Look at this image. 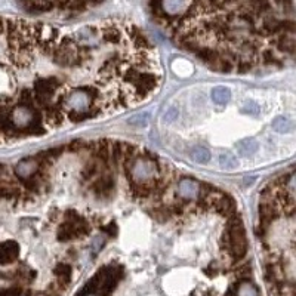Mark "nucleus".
<instances>
[{
	"label": "nucleus",
	"instance_id": "nucleus-11",
	"mask_svg": "<svg viewBox=\"0 0 296 296\" xmlns=\"http://www.w3.org/2000/svg\"><path fill=\"white\" fill-rule=\"evenodd\" d=\"M190 159L194 163L206 165L210 160V151L204 147H194V148H191V151H190Z\"/></svg>",
	"mask_w": 296,
	"mask_h": 296
},
{
	"label": "nucleus",
	"instance_id": "nucleus-20",
	"mask_svg": "<svg viewBox=\"0 0 296 296\" xmlns=\"http://www.w3.org/2000/svg\"><path fill=\"white\" fill-rule=\"evenodd\" d=\"M237 296H258V290H256V287L252 283L245 281V283H242L239 286Z\"/></svg>",
	"mask_w": 296,
	"mask_h": 296
},
{
	"label": "nucleus",
	"instance_id": "nucleus-14",
	"mask_svg": "<svg viewBox=\"0 0 296 296\" xmlns=\"http://www.w3.org/2000/svg\"><path fill=\"white\" fill-rule=\"evenodd\" d=\"M281 31V21L274 17H267L262 20V33L264 34H277Z\"/></svg>",
	"mask_w": 296,
	"mask_h": 296
},
{
	"label": "nucleus",
	"instance_id": "nucleus-32",
	"mask_svg": "<svg viewBox=\"0 0 296 296\" xmlns=\"http://www.w3.org/2000/svg\"><path fill=\"white\" fill-rule=\"evenodd\" d=\"M6 31V20L0 18V34H3Z\"/></svg>",
	"mask_w": 296,
	"mask_h": 296
},
{
	"label": "nucleus",
	"instance_id": "nucleus-24",
	"mask_svg": "<svg viewBox=\"0 0 296 296\" xmlns=\"http://www.w3.org/2000/svg\"><path fill=\"white\" fill-rule=\"evenodd\" d=\"M184 0H163V8L169 12H176Z\"/></svg>",
	"mask_w": 296,
	"mask_h": 296
},
{
	"label": "nucleus",
	"instance_id": "nucleus-15",
	"mask_svg": "<svg viewBox=\"0 0 296 296\" xmlns=\"http://www.w3.org/2000/svg\"><path fill=\"white\" fill-rule=\"evenodd\" d=\"M237 165H239V163H237V157H236L233 153L224 151V153L219 154V166H221L222 169L233 171V169L237 168Z\"/></svg>",
	"mask_w": 296,
	"mask_h": 296
},
{
	"label": "nucleus",
	"instance_id": "nucleus-12",
	"mask_svg": "<svg viewBox=\"0 0 296 296\" xmlns=\"http://www.w3.org/2000/svg\"><path fill=\"white\" fill-rule=\"evenodd\" d=\"M113 187H114L113 179H111L110 176H102V178H99L98 181H95L92 190H94V193H97L98 196H107V194H110V191L113 190Z\"/></svg>",
	"mask_w": 296,
	"mask_h": 296
},
{
	"label": "nucleus",
	"instance_id": "nucleus-30",
	"mask_svg": "<svg viewBox=\"0 0 296 296\" xmlns=\"http://www.w3.org/2000/svg\"><path fill=\"white\" fill-rule=\"evenodd\" d=\"M83 147H85V142H83V141H76V142H73V144L70 145V150H71V151H79V150H83Z\"/></svg>",
	"mask_w": 296,
	"mask_h": 296
},
{
	"label": "nucleus",
	"instance_id": "nucleus-2",
	"mask_svg": "<svg viewBox=\"0 0 296 296\" xmlns=\"http://www.w3.org/2000/svg\"><path fill=\"white\" fill-rule=\"evenodd\" d=\"M52 59L56 65L61 67H74L77 65L79 45L73 37H64L61 43L53 48Z\"/></svg>",
	"mask_w": 296,
	"mask_h": 296
},
{
	"label": "nucleus",
	"instance_id": "nucleus-6",
	"mask_svg": "<svg viewBox=\"0 0 296 296\" xmlns=\"http://www.w3.org/2000/svg\"><path fill=\"white\" fill-rule=\"evenodd\" d=\"M127 34L129 37L132 39V43L136 49H151V45H150V40L147 39V36L135 25H129L127 27Z\"/></svg>",
	"mask_w": 296,
	"mask_h": 296
},
{
	"label": "nucleus",
	"instance_id": "nucleus-29",
	"mask_svg": "<svg viewBox=\"0 0 296 296\" xmlns=\"http://www.w3.org/2000/svg\"><path fill=\"white\" fill-rule=\"evenodd\" d=\"M52 2H53V5H56L59 9H68V5H70L71 0H52Z\"/></svg>",
	"mask_w": 296,
	"mask_h": 296
},
{
	"label": "nucleus",
	"instance_id": "nucleus-5",
	"mask_svg": "<svg viewBox=\"0 0 296 296\" xmlns=\"http://www.w3.org/2000/svg\"><path fill=\"white\" fill-rule=\"evenodd\" d=\"M37 169H39V163H37L34 159H25V160H21V162L17 165L15 173H17L21 179L27 181V179H30L31 176L36 175Z\"/></svg>",
	"mask_w": 296,
	"mask_h": 296
},
{
	"label": "nucleus",
	"instance_id": "nucleus-26",
	"mask_svg": "<svg viewBox=\"0 0 296 296\" xmlns=\"http://www.w3.org/2000/svg\"><path fill=\"white\" fill-rule=\"evenodd\" d=\"M97 172H98V165H97V162H89V163L86 165V168L83 169V176H85L86 179H89V178H92Z\"/></svg>",
	"mask_w": 296,
	"mask_h": 296
},
{
	"label": "nucleus",
	"instance_id": "nucleus-17",
	"mask_svg": "<svg viewBox=\"0 0 296 296\" xmlns=\"http://www.w3.org/2000/svg\"><path fill=\"white\" fill-rule=\"evenodd\" d=\"M272 129L280 132V133H289L293 130V122H290L287 117H275L274 122H272Z\"/></svg>",
	"mask_w": 296,
	"mask_h": 296
},
{
	"label": "nucleus",
	"instance_id": "nucleus-22",
	"mask_svg": "<svg viewBox=\"0 0 296 296\" xmlns=\"http://www.w3.org/2000/svg\"><path fill=\"white\" fill-rule=\"evenodd\" d=\"M94 114L91 111H70L68 113V119L74 123H79V122H85L88 119H92Z\"/></svg>",
	"mask_w": 296,
	"mask_h": 296
},
{
	"label": "nucleus",
	"instance_id": "nucleus-34",
	"mask_svg": "<svg viewBox=\"0 0 296 296\" xmlns=\"http://www.w3.org/2000/svg\"><path fill=\"white\" fill-rule=\"evenodd\" d=\"M89 296H95V295H89Z\"/></svg>",
	"mask_w": 296,
	"mask_h": 296
},
{
	"label": "nucleus",
	"instance_id": "nucleus-25",
	"mask_svg": "<svg viewBox=\"0 0 296 296\" xmlns=\"http://www.w3.org/2000/svg\"><path fill=\"white\" fill-rule=\"evenodd\" d=\"M262 62L267 64V65H272V64H278L280 65V59L272 53V50L262 52Z\"/></svg>",
	"mask_w": 296,
	"mask_h": 296
},
{
	"label": "nucleus",
	"instance_id": "nucleus-28",
	"mask_svg": "<svg viewBox=\"0 0 296 296\" xmlns=\"http://www.w3.org/2000/svg\"><path fill=\"white\" fill-rule=\"evenodd\" d=\"M178 117V108L176 107H171L168 111H166V116H165V122H168V123H171V122H173L175 119Z\"/></svg>",
	"mask_w": 296,
	"mask_h": 296
},
{
	"label": "nucleus",
	"instance_id": "nucleus-10",
	"mask_svg": "<svg viewBox=\"0 0 296 296\" xmlns=\"http://www.w3.org/2000/svg\"><path fill=\"white\" fill-rule=\"evenodd\" d=\"M45 117L46 122L52 126H59L64 120V114H62V108L59 105H46V111H45Z\"/></svg>",
	"mask_w": 296,
	"mask_h": 296
},
{
	"label": "nucleus",
	"instance_id": "nucleus-13",
	"mask_svg": "<svg viewBox=\"0 0 296 296\" xmlns=\"http://www.w3.org/2000/svg\"><path fill=\"white\" fill-rule=\"evenodd\" d=\"M212 99L219 105H224L231 99V91L225 86H216L212 89Z\"/></svg>",
	"mask_w": 296,
	"mask_h": 296
},
{
	"label": "nucleus",
	"instance_id": "nucleus-4",
	"mask_svg": "<svg viewBox=\"0 0 296 296\" xmlns=\"http://www.w3.org/2000/svg\"><path fill=\"white\" fill-rule=\"evenodd\" d=\"M20 255V246L15 242H3L0 243V264L6 265L14 262Z\"/></svg>",
	"mask_w": 296,
	"mask_h": 296
},
{
	"label": "nucleus",
	"instance_id": "nucleus-23",
	"mask_svg": "<svg viewBox=\"0 0 296 296\" xmlns=\"http://www.w3.org/2000/svg\"><path fill=\"white\" fill-rule=\"evenodd\" d=\"M20 102L23 107L31 108L34 105V94L30 89H24L20 95Z\"/></svg>",
	"mask_w": 296,
	"mask_h": 296
},
{
	"label": "nucleus",
	"instance_id": "nucleus-21",
	"mask_svg": "<svg viewBox=\"0 0 296 296\" xmlns=\"http://www.w3.org/2000/svg\"><path fill=\"white\" fill-rule=\"evenodd\" d=\"M55 274L59 277L61 281L67 283V281L70 280V277H71V267L67 265V264H59V265L55 268Z\"/></svg>",
	"mask_w": 296,
	"mask_h": 296
},
{
	"label": "nucleus",
	"instance_id": "nucleus-3",
	"mask_svg": "<svg viewBox=\"0 0 296 296\" xmlns=\"http://www.w3.org/2000/svg\"><path fill=\"white\" fill-rule=\"evenodd\" d=\"M59 85L61 83L56 77L37 79L34 82V104L40 107H46L49 99L59 89Z\"/></svg>",
	"mask_w": 296,
	"mask_h": 296
},
{
	"label": "nucleus",
	"instance_id": "nucleus-18",
	"mask_svg": "<svg viewBox=\"0 0 296 296\" xmlns=\"http://www.w3.org/2000/svg\"><path fill=\"white\" fill-rule=\"evenodd\" d=\"M148 122H150V116H148L147 113H144V114H135V116H132L127 120V123L130 126H133V127H144V126L148 124Z\"/></svg>",
	"mask_w": 296,
	"mask_h": 296
},
{
	"label": "nucleus",
	"instance_id": "nucleus-33",
	"mask_svg": "<svg viewBox=\"0 0 296 296\" xmlns=\"http://www.w3.org/2000/svg\"><path fill=\"white\" fill-rule=\"evenodd\" d=\"M86 2H89V3H92V5H101L104 0H86Z\"/></svg>",
	"mask_w": 296,
	"mask_h": 296
},
{
	"label": "nucleus",
	"instance_id": "nucleus-31",
	"mask_svg": "<svg viewBox=\"0 0 296 296\" xmlns=\"http://www.w3.org/2000/svg\"><path fill=\"white\" fill-rule=\"evenodd\" d=\"M105 233H108L110 236H116V233H117V227H116V224H114V222H111V224L110 225H107L105 228H102Z\"/></svg>",
	"mask_w": 296,
	"mask_h": 296
},
{
	"label": "nucleus",
	"instance_id": "nucleus-1",
	"mask_svg": "<svg viewBox=\"0 0 296 296\" xmlns=\"http://www.w3.org/2000/svg\"><path fill=\"white\" fill-rule=\"evenodd\" d=\"M227 249L231 252L234 258H243L247 252V239L243 228V222L239 216L233 215L228 221V228L222 236Z\"/></svg>",
	"mask_w": 296,
	"mask_h": 296
},
{
	"label": "nucleus",
	"instance_id": "nucleus-9",
	"mask_svg": "<svg viewBox=\"0 0 296 296\" xmlns=\"http://www.w3.org/2000/svg\"><path fill=\"white\" fill-rule=\"evenodd\" d=\"M178 193L184 198H194L198 194V184L193 179H182L178 187Z\"/></svg>",
	"mask_w": 296,
	"mask_h": 296
},
{
	"label": "nucleus",
	"instance_id": "nucleus-16",
	"mask_svg": "<svg viewBox=\"0 0 296 296\" xmlns=\"http://www.w3.org/2000/svg\"><path fill=\"white\" fill-rule=\"evenodd\" d=\"M53 2L52 0H33L27 5V9L30 12H48V11H52L53 8Z\"/></svg>",
	"mask_w": 296,
	"mask_h": 296
},
{
	"label": "nucleus",
	"instance_id": "nucleus-8",
	"mask_svg": "<svg viewBox=\"0 0 296 296\" xmlns=\"http://www.w3.org/2000/svg\"><path fill=\"white\" fill-rule=\"evenodd\" d=\"M102 39L107 43L111 45H119L122 42V31L119 30V27L113 23H108L102 27Z\"/></svg>",
	"mask_w": 296,
	"mask_h": 296
},
{
	"label": "nucleus",
	"instance_id": "nucleus-19",
	"mask_svg": "<svg viewBox=\"0 0 296 296\" xmlns=\"http://www.w3.org/2000/svg\"><path fill=\"white\" fill-rule=\"evenodd\" d=\"M110 142L102 139L98 142V148H97V156L102 160V162H107L108 157H110Z\"/></svg>",
	"mask_w": 296,
	"mask_h": 296
},
{
	"label": "nucleus",
	"instance_id": "nucleus-27",
	"mask_svg": "<svg viewBox=\"0 0 296 296\" xmlns=\"http://www.w3.org/2000/svg\"><path fill=\"white\" fill-rule=\"evenodd\" d=\"M243 111L245 113H249V114H258L259 113V105L253 101H247L246 105L243 107Z\"/></svg>",
	"mask_w": 296,
	"mask_h": 296
},
{
	"label": "nucleus",
	"instance_id": "nucleus-7",
	"mask_svg": "<svg viewBox=\"0 0 296 296\" xmlns=\"http://www.w3.org/2000/svg\"><path fill=\"white\" fill-rule=\"evenodd\" d=\"M237 151L242 157H252L259 148V144L255 138H245L236 144Z\"/></svg>",
	"mask_w": 296,
	"mask_h": 296
}]
</instances>
